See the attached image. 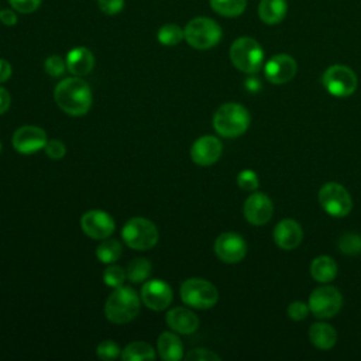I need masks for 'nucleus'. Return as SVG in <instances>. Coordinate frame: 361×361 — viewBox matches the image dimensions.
Wrapping results in <instances>:
<instances>
[{"label":"nucleus","instance_id":"35","mask_svg":"<svg viewBox=\"0 0 361 361\" xmlns=\"http://www.w3.org/2000/svg\"><path fill=\"white\" fill-rule=\"evenodd\" d=\"M44 151H45L48 158L58 161V159H62L65 157L66 147L59 140H51V141H47L45 147H44Z\"/></svg>","mask_w":361,"mask_h":361},{"label":"nucleus","instance_id":"34","mask_svg":"<svg viewBox=\"0 0 361 361\" xmlns=\"http://www.w3.org/2000/svg\"><path fill=\"white\" fill-rule=\"evenodd\" d=\"M45 72L52 78H59L66 69V62L59 55H51L44 62Z\"/></svg>","mask_w":361,"mask_h":361},{"label":"nucleus","instance_id":"6","mask_svg":"<svg viewBox=\"0 0 361 361\" xmlns=\"http://www.w3.org/2000/svg\"><path fill=\"white\" fill-rule=\"evenodd\" d=\"M121 237L130 248L147 251L157 245L159 234L151 220L144 217H133L123 226Z\"/></svg>","mask_w":361,"mask_h":361},{"label":"nucleus","instance_id":"37","mask_svg":"<svg viewBox=\"0 0 361 361\" xmlns=\"http://www.w3.org/2000/svg\"><path fill=\"white\" fill-rule=\"evenodd\" d=\"M185 358L189 361H220V357L207 348H193Z\"/></svg>","mask_w":361,"mask_h":361},{"label":"nucleus","instance_id":"25","mask_svg":"<svg viewBox=\"0 0 361 361\" xmlns=\"http://www.w3.org/2000/svg\"><path fill=\"white\" fill-rule=\"evenodd\" d=\"M123 361H147L155 360V350L145 341H133L121 350Z\"/></svg>","mask_w":361,"mask_h":361},{"label":"nucleus","instance_id":"29","mask_svg":"<svg viewBox=\"0 0 361 361\" xmlns=\"http://www.w3.org/2000/svg\"><path fill=\"white\" fill-rule=\"evenodd\" d=\"M158 42L165 47L178 45L182 39H185L183 30L178 24H164L157 34Z\"/></svg>","mask_w":361,"mask_h":361},{"label":"nucleus","instance_id":"15","mask_svg":"<svg viewBox=\"0 0 361 361\" xmlns=\"http://www.w3.org/2000/svg\"><path fill=\"white\" fill-rule=\"evenodd\" d=\"M243 213L245 220L252 226H264L272 217L274 204L267 195L254 192L245 199Z\"/></svg>","mask_w":361,"mask_h":361},{"label":"nucleus","instance_id":"9","mask_svg":"<svg viewBox=\"0 0 361 361\" xmlns=\"http://www.w3.org/2000/svg\"><path fill=\"white\" fill-rule=\"evenodd\" d=\"M322 82L324 89L336 97L351 96L357 89V76L354 71L345 65H331L329 66L323 76Z\"/></svg>","mask_w":361,"mask_h":361},{"label":"nucleus","instance_id":"41","mask_svg":"<svg viewBox=\"0 0 361 361\" xmlns=\"http://www.w3.org/2000/svg\"><path fill=\"white\" fill-rule=\"evenodd\" d=\"M11 72H13V69H11L10 62L6 59H0V83L7 82L11 76Z\"/></svg>","mask_w":361,"mask_h":361},{"label":"nucleus","instance_id":"17","mask_svg":"<svg viewBox=\"0 0 361 361\" xmlns=\"http://www.w3.org/2000/svg\"><path fill=\"white\" fill-rule=\"evenodd\" d=\"M221 151H223V147L217 137L202 135L192 144L190 158L196 165L209 166L219 161Z\"/></svg>","mask_w":361,"mask_h":361},{"label":"nucleus","instance_id":"4","mask_svg":"<svg viewBox=\"0 0 361 361\" xmlns=\"http://www.w3.org/2000/svg\"><path fill=\"white\" fill-rule=\"evenodd\" d=\"M230 61L241 72L257 73L264 62V49L251 37H240L230 47Z\"/></svg>","mask_w":361,"mask_h":361},{"label":"nucleus","instance_id":"12","mask_svg":"<svg viewBox=\"0 0 361 361\" xmlns=\"http://www.w3.org/2000/svg\"><path fill=\"white\" fill-rule=\"evenodd\" d=\"M141 302L151 310L161 312L172 303L173 293L172 288L161 279H149L145 281L141 286Z\"/></svg>","mask_w":361,"mask_h":361},{"label":"nucleus","instance_id":"19","mask_svg":"<svg viewBox=\"0 0 361 361\" xmlns=\"http://www.w3.org/2000/svg\"><path fill=\"white\" fill-rule=\"evenodd\" d=\"M166 324L179 334H192L199 327L197 316L188 307L175 306L165 316Z\"/></svg>","mask_w":361,"mask_h":361},{"label":"nucleus","instance_id":"32","mask_svg":"<svg viewBox=\"0 0 361 361\" xmlns=\"http://www.w3.org/2000/svg\"><path fill=\"white\" fill-rule=\"evenodd\" d=\"M96 354L100 360L110 361V360H116L118 355H121V348L113 340H103L96 347Z\"/></svg>","mask_w":361,"mask_h":361},{"label":"nucleus","instance_id":"18","mask_svg":"<svg viewBox=\"0 0 361 361\" xmlns=\"http://www.w3.org/2000/svg\"><path fill=\"white\" fill-rule=\"evenodd\" d=\"M303 238L300 224L292 219L281 220L274 228V241L282 250L296 248Z\"/></svg>","mask_w":361,"mask_h":361},{"label":"nucleus","instance_id":"1","mask_svg":"<svg viewBox=\"0 0 361 361\" xmlns=\"http://www.w3.org/2000/svg\"><path fill=\"white\" fill-rule=\"evenodd\" d=\"M54 99L58 107L68 116H85L92 107V89L80 76L62 79L54 90Z\"/></svg>","mask_w":361,"mask_h":361},{"label":"nucleus","instance_id":"5","mask_svg":"<svg viewBox=\"0 0 361 361\" xmlns=\"http://www.w3.org/2000/svg\"><path fill=\"white\" fill-rule=\"evenodd\" d=\"M186 42L199 51L210 49L221 39L220 25L209 17H195L183 28Z\"/></svg>","mask_w":361,"mask_h":361},{"label":"nucleus","instance_id":"13","mask_svg":"<svg viewBox=\"0 0 361 361\" xmlns=\"http://www.w3.org/2000/svg\"><path fill=\"white\" fill-rule=\"evenodd\" d=\"M47 141V133L37 126H23L14 131L11 138L13 148L25 155L44 149Z\"/></svg>","mask_w":361,"mask_h":361},{"label":"nucleus","instance_id":"2","mask_svg":"<svg viewBox=\"0 0 361 361\" xmlns=\"http://www.w3.org/2000/svg\"><path fill=\"white\" fill-rule=\"evenodd\" d=\"M141 309V296L130 286L116 288L104 303L106 319L114 324H126L134 320Z\"/></svg>","mask_w":361,"mask_h":361},{"label":"nucleus","instance_id":"16","mask_svg":"<svg viewBox=\"0 0 361 361\" xmlns=\"http://www.w3.org/2000/svg\"><path fill=\"white\" fill-rule=\"evenodd\" d=\"M296 61L288 54H276L265 63V78L274 85H282L293 79L296 75Z\"/></svg>","mask_w":361,"mask_h":361},{"label":"nucleus","instance_id":"11","mask_svg":"<svg viewBox=\"0 0 361 361\" xmlns=\"http://www.w3.org/2000/svg\"><path fill=\"white\" fill-rule=\"evenodd\" d=\"M80 228L87 237L93 240H104L114 233L116 224L107 212L93 209L82 214Z\"/></svg>","mask_w":361,"mask_h":361},{"label":"nucleus","instance_id":"3","mask_svg":"<svg viewBox=\"0 0 361 361\" xmlns=\"http://www.w3.org/2000/svg\"><path fill=\"white\" fill-rule=\"evenodd\" d=\"M250 113L238 103L221 104L213 116V127L216 133L226 138H235L243 135L250 127Z\"/></svg>","mask_w":361,"mask_h":361},{"label":"nucleus","instance_id":"40","mask_svg":"<svg viewBox=\"0 0 361 361\" xmlns=\"http://www.w3.org/2000/svg\"><path fill=\"white\" fill-rule=\"evenodd\" d=\"M0 23L4 25H8V27L17 24V14L10 8L0 10Z\"/></svg>","mask_w":361,"mask_h":361},{"label":"nucleus","instance_id":"14","mask_svg":"<svg viewBox=\"0 0 361 361\" xmlns=\"http://www.w3.org/2000/svg\"><path fill=\"white\" fill-rule=\"evenodd\" d=\"M214 252L223 262L235 264L245 257L247 244L237 233H223L214 241Z\"/></svg>","mask_w":361,"mask_h":361},{"label":"nucleus","instance_id":"20","mask_svg":"<svg viewBox=\"0 0 361 361\" xmlns=\"http://www.w3.org/2000/svg\"><path fill=\"white\" fill-rule=\"evenodd\" d=\"M65 62L73 76H86L94 68V55L86 47H76L68 52Z\"/></svg>","mask_w":361,"mask_h":361},{"label":"nucleus","instance_id":"30","mask_svg":"<svg viewBox=\"0 0 361 361\" xmlns=\"http://www.w3.org/2000/svg\"><path fill=\"white\" fill-rule=\"evenodd\" d=\"M127 279V274H126V269L120 265H114V264H110L104 272H103V281L107 286L116 289L118 286H121L124 283V281Z\"/></svg>","mask_w":361,"mask_h":361},{"label":"nucleus","instance_id":"42","mask_svg":"<svg viewBox=\"0 0 361 361\" xmlns=\"http://www.w3.org/2000/svg\"><path fill=\"white\" fill-rule=\"evenodd\" d=\"M10 102H11V99H10V93H8L4 87H1V86H0V114L6 113V111L8 110V107H10Z\"/></svg>","mask_w":361,"mask_h":361},{"label":"nucleus","instance_id":"38","mask_svg":"<svg viewBox=\"0 0 361 361\" xmlns=\"http://www.w3.org/2000/svg\"><path fill=\"white\" fill-rule=\"evenodd\" d=\"M8 3L16 11L21 14L34 13L41 6V0H8Z\"/></svg>","mask_w":361,"mask_h":361},{"label":"nucleus","instance_id":"26","mask_svg":"<svg viewBox=\"0 0 361 361\" xmlns=\"http://www.w3.org/2000/svg\"><path fill=\"white\" fill-rule=\"evenodd\" d=\"M210 7L219 16L234 18L244 13L247 7V0H209Z\"/></svg>","mask_w":361,"mask_h":361},{"label":"nucleus","instance_id":"21","mask_svg":"<svg viewBox=\"0 0 361 361\" xmlns=\"http://www.w3.org/2000/svg\"><path fill=\"white\" fill-rule=\"evenodd\" d=\"M157 350L164 361H179L185 357L182 340L172 331H164L157 341Z\"/></svg>","mask_w":361,"mask_h":361},{"label":"nucleus","instance_id":"31","mask_svg":"<svg viewBox=\"0 0 361 361\" xmlns=\"http://www.w3.org/2000/svg\"><path fill=\"white\" fill-rule=\"evenodd\" d=\"M338 248L347 255H357L361 252V235L357 233H345L338 240Z\"/></svg>","mask_w":361,"mask_h":361},{"label":"nucleus","instance_id":"39","mask_svg":"<svg viewBox=\"0 0 361 361\" xmlns=\"http://www.w3.org/2000/svg\"><path fill=\"white\" fill-rule=\"evenodd\" d=\"M97 6L104 14L114 16L124 8V0H97Z\"/></svg>","mask_w":361,"mask_h":361},{"label":"nucleus","instance_id":"27","mask_svg":"<svg viewBox=\"0 0 361 361\" xmlns=\"http://www.w3.org/2000/svg\"><path fill=\"white\" fill-rule=\"evenodd\" d=\"M121 244L114 238H104L96 248V257L103 264H114L121 257Z\"/></svg>","mask_w":361,"mask_h":361},{"label":"nucleus","instance_id":"33","mask_svg":"<svg viewBox=\"0 0 361 361\" xmlns=\"http://www.w3.org/2000/svg\"><path fill=\"white\" fill-rule=\"evenodd\" d=\"M237 185L243 189V190H257L259 180H258V175L251 171V169H243L238 175H237Z\"/></svg>","mask_w":361,"mask_h":361},{"label":"nucleus","instance_id":"36","mask_svg":"<svg viewBox=\"0 0 361 361\" xmlns=\"http://www.w3.org/2000/svg\"><path fill=\"white\" fill-rule=\"evenodd\" d=\"M310 309H309V305L300 302V300H295L292 302L289 306H288V316L295 320V322H299V320H303L307 317Z\"/></svg>","mask_w":361,"mask_h":361},{"label":"nucleus","instance_id":"10","mask_svg":"<svg viewBox=\"0 0 361 361\" xmlns=\"http://www.w3.org/2000/svg\"><path fill=\"white\" fill-rule=\"evenodd\" d=\"M309 309L319 319L336 316L343 306V296L334 286H319L309 296Z\"/></svg>","mask_w":361,"mask_h":361},{"label":"nucleus","instance_id":"28","mask_svg":"<svg viewBox=\"0 0 361 361\" xmlns=\"http://www.w3.org/2000/svg\"><path fill=\"white\" fill-rule=\"evenodd\" d=\"M151 262L144 258V257H138L134 258L126 268V274H127V279L133 283H141L145 282L151 274Z\"/></svg>","mask_w":361,"mask_h":361},{"label":"nucleus","instance_id":"23","mask_svg":"<svg viewBox=\"0 0 361 361\" xmlns=\"http://www.w3.org/2000/svg\"><path fill=\"white\" fill-rule=\"evenodd\" d=\"M337 272H338V268L336 261L327 255H320L314 258L310 264L312 278L322 283L331 282L337 276Z\"/></svg>","mask_w":361,"mask_h":361},{"label":"nucleus","instance_id":"24","mask_svg":"<svg viewBox=\"0 0 361 361\" xmlns=\"http://www.w3.org/2000/svg\"><path fill=\"white\" fill-rule=\"evenodd\" d=\"M309 337L312 344L320 350H330L337 341V333L333 326L322 322L310 326Z\"/></svg>","mask_w":361,"mask_h":361},{"label":"nucleus","instance_id":"7","mask_svg":"<svg viewBox=\"0 0 361 361\" xmlns=\"http://www.w3.org/2000/svg\"><path fill=\"white\" fill-rule=\"evenodd\" d=\"M180 299L193 309H210L219 300L217 288L203 278H189L180 285Z\"/></svg>","mask_w":361,"mask_h":361},{"label":"nucleus","instance_id":"22","mask_svg":"<svg viewBox=\"0 0 361 361\" xmlns=\"http://www.w3.org/2000/svg\"><path fill=\"white\" fill-rule=\"evenodd\" d=\"M288 11L286 0H261L258 4V17L268 25L281 23Z\"/></svg>","mask_w":361,"mask_h":361},{"label":"nucleus","instance_id":"43","mask_svg":"<svg viewBox=\"0 0 361 361\" xmlns=\"http://www.w3.org/2000/svg\"><path fill=\"white\" fill-rule=\"evenodd\" d=\"M0 152H1V142H0Z\"/></svg>","mask_w":361,"mask_h":361},{"label":"nucleus","instance_id":"8","mask_svg":"<svg viewBox=\"0 0 361 361\" xmlns=\"http://www.w3.org/2000/svg\"><path fill=\"white\" fill-rule=\"evenodd\" d=\"M319 203L333 217H345L353 209V200L347 189L337 182H327L319 190Z\"/></svg>","mask_w":361,"mask_h":361},{"label":"nucleus","instance_id":"44","mask_svg":"<svg viewBox=\"0 0 361 361\" xmlns=\"http://www.w3.org/2000/svg\"><path fill=\"white\" fill-rule=\"evenodd\" d=\"M0 10H1V8H0Z\"/></svg>","mask_w":361,"mask_h":361}]
</instances>
